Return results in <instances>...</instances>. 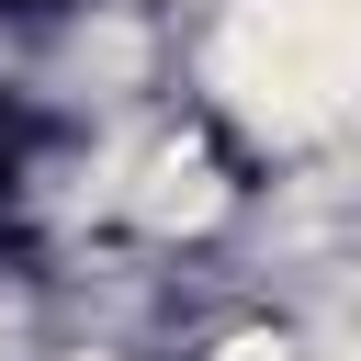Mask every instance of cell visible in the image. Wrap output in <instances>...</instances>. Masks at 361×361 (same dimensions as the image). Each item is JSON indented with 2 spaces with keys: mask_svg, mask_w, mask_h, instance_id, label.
Listing matches in <instances>:
<instances>
[{
  "mask_svg": "<svg viewBox=\"0 0 361 361\" xmlns=\"http://www.w3.org/2000/svg\"><path fill=\"white\" fill-rule=\"evenodd\" d=\"M68 361H124V350H68Z\"/></svg>",
  "mask_w": 361,
  "mask_h": 361,
  "instance_id": "cell-3",
  "label": "cell"
},
{
  "mask_svg": "<svg viewBox=\"0 0 361 361\" xmlns=\"http://www.w3.org/2000/svg\"><path fill=\"white\" fill-rule=\"evenodd\" d=\"M192 68L248 147H327L361 113V0H214Z\"/></svg>",
  "mask_w": 361,
  "mask_h": 361,
  "instance_id": "cell-1",
  "label": "cell"
},
{
  "mask_svg": "<svg viewBox=\"0 0 361 361\" xmlns=\"http://www.w3.org/2000/svg\"><path fill=\"white\" fill-rule=\"evenodd\" d=\"M203 361H305V338H293V327H226Z\"/></svg>",
  "mask_w": 361,
  "mask_h": 361,
  "instance_id": "cell-2",
  "label": "cell"
}]
</instances>
